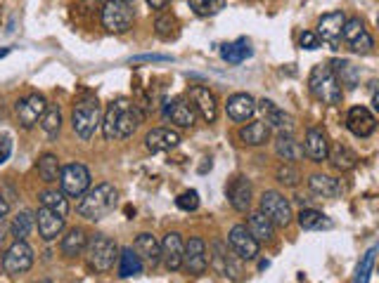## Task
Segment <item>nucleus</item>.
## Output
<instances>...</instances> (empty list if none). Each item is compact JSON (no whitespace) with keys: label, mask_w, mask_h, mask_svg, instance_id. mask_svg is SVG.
<instances>
[{"label":"nucleus","mask_w":379,"mask_h":283,"mask_svg":"<svg viewBox=\"0 0 379 283\" xmlns=\"http://www.w3.org/2000/svg\"><path fill=\"white\" fill-rule=\"evenodd\" d=\"M116 203H119V191L114 189V184L102 182V184H97V187L88 189L83 196H79L76 212H79L81 217L97 222V219L107 217L109 212L116 208Z\"/></svg>","instance_id":"1"},{"label":"nucleus","mask_w":379,"mask_h":283,"mask_svg":"<svg viewBox=\"0 0 379 283\" xmlns=\"http://www.w3.org/2000/svg\"><path fill=\"white\" fill-rule=\"evenodd\" d=\"M308 88L322 104H339L344 97V90L329 64H315L308 76Z\"/></svg>","instance_id":"2"},{"label":"nucleus","mask_w":379,"mask_h":283,"mask_svg":"<svg viewBox=\"0 0 379 283\" xmlns=\"http://www.w3.org/2000/svg\"><path fill=\"white\" fill-rule=\"evenodd\" d=\"M72 125L74 132L79 134L83 142H88L95 134L97 127L102 125V106L95 97L81 99V102L74 104L72 111Z\"/></svg>","instance_id":"3"},{"label":"nucleus","mask_w":379,"mask_h":283,"mask_svg":"<svg viewBox=\"0 0 379 283\" xmlns=\"http://www.w3.org/2000/svg\"><path fill=\"white\" fill-rule=\"evenodd\" d=\"M86 260L95 272H109L119 260V246L104 233H95L93 238L86 243Z\"/></svg>","instance_id":"4"},{"label":"nucleus","mask_w":379,"mask_h":283,"mask_svg":"<svg viewBox=\"0 0 379 283\" xmlns=\"http://www.w3.org/2000/svg\"><path fill=\"white\" fill-rule=\"evenodd\" d=\"M111 104H114V111H116V118H114L116 139L131 137V134L140 127V123H143V111L126 97H119L116 102H111Z\"/></svg>","instance_id":"5"},{"label":"nucleus","mask_w":379,"mask_h":283,"mask_svg":"<svg viewBox=\"0 0 379 283\" xmlns=\"http://www.w3.org/2000/svg\"><path fill=\"white\" fill-rule=\"evenodd\" d=\"M60 187L62 194L79 198L90 189V173L83 163H69V166L62 168L60 173Z\"/></svg>","instance_id":"6"},{"label":"nucleus","mask_w":379,"mask_h":283,"mask_svg":"<svg viewBox=\"0 0 379 283\" xmlns=\"http://www.w3.org/2000/svg\"><path fill=\"white\" fill-rule=\"evenodd\" d=\"M261 212L270 219L275 226H287L292 224L294 212H292V203L280 194V191H263L261 196Z\"/></svg>","instance_id":"7"},{"label":"nucleus","mask_w":379,"mask_h":283,"mask_svg":"<svg viewBox=\"0 0 379 283\" xmlns=\"http://www.w3.org/2000/svg\"><path fill=\"white\" fill-rule=\"evenodd\" d=\"M100 14H102V26L109 33H123L133 24V10L123 0H109V3H104Z\"/></svg>","instance_id":"8"},{"label":"nucleus","mask_w":379,"mask_h":283,"mask_svg":"<svg viewBox=\"0 0 379 283\" xmlns=\"http://www.w3.org/2000/svg\"><path fill=\"white\" fill-rule=\"evenodd\" d=\"M33 267V250L26 241H15L3 255V269L10 276H19Z\"/></svg>","instance_id":"9"},{"label":"nucleus","mask_w":379,"mask_h":283,"mask_svg":"<svg viewBox=\"0 0 379 283\" xmlns=\"http://www.w3.org/2000/svg\"><path fill=\"white\" fill-rule=\"evenodd\" d=\"M209 265L214 267V272L223 276V279H240V274H242V269L240 265L235 262L233 258V253L228 250V246L223 243V241H214L212 243V250H209Z\"/></svg>","instance_id":"10"},{"label":"nucleus","mask_w":379,"mask_h":283,"mask_svg":"<svg viewBox=\"0 0 379 283\" xmlns=\"http://www.w3.org/2000/svg\"><path fill=\"white\" fill-rule=\"evenodd\" d=\"M228 243L230 248H233V253L237 255L240 260H256V255H258V241L251 236L249 229L244 224H235L233 229H230L228 233Z\"/></svg>","instance_id":"11"},{"label":"nucleus","mask_w":379,"mask_h":283,"mask_svg":"<svg viewBox=\"0 0 379 283\" xmlns=\"http://www.w3.org/2000/svg\"><path fill=\"white\" fill-rule=\"evenodd\" d=\"M190 102H192L194 111H197L207 123H214V120L219 118V99H216L214 92L204 88V85H192V88H190Z\"/></svg>","instance_id":"12"},{"label":"nucleus","mask_w":379,"mask_h":283,"mask_svg":"<svg viewBox=\"0 0 379 283\" xmlns=\"http://www.w3.org/2000/svg\"><path fill=\"white\" fill-rule=\"evenodd\" d=\"M45 109H48V102H45L43 95H29V97L19 99V102L15 104L19 123H22V127H26V130L38 123Z\"/></svg>","instance_id":"13"},{"label":"nucleus","mask_w":379,"mask_h":283,"mask_svg":"<svg viewBox=\"0 0 379 283\" xmlns=\"http://www.w3.org/2000/svg\"><path fill=\"white\" fill-rule=\"evenodd\" d=\"M346 127L356 137H370V134L377 130V118L372 116V111L365 109V106H353V109H348L346 113Z\"/></svg>","instance_id":"14"},{"label":"nucleus","mask_w":379,"mask_h":283,"mask_svg":"<svg viewBox=\"0 0 379 283\" xmlns=\"http://www.w3.org/2000/svg\"><path fill=\"white\" fill-rule=\"evenodd\" d=\"M182 267L187 269L190 274H204L209 267L207 260V246L202 238H190L185 243V250H182Z\"/></svg>","instance_id":"15"},{"label":"nucleus","mask_w":379,"mask_h":283,"mask_svg":"<svg viewBox=\"0 0 379 283\" xmlns=\"http://www.w3.org/2000/svg\"><path fill=\"white\" fill-rule=\"evenodd\" d=\"M182 250H185V243H182L180 233L168 231L161 241V262L166 265L168 272H178L182 267Z\"/></svg>","instance_id":"16"},{"label":"nucleus","mask_w":379,"mask_h":283,"mask_svg":"<svg viewBox=\"0 0 379 283\" xmlns=\"http://www.w3.org/2000/svg\"><path fill=\"white\" fill-rule=\"evenodd\" d=\"M304 154H306L313 163L327 161V154H329V139H327V132L322 130V127H308V130H306Z\"/></svg>","instance_id":"17"},{"label":"nucleus","mask_w":379,"mask_h":283,"mask_svg":"<svg viewBox=\"0 0 379 283\" xmlns=\"http://www.w3.org/2000/svg\"><path fill=\"white\" fill-rule=\"evenodd\" d=\"M344 21H346V14L341 10L336 12H329V14H322L320 21H318V31L315 35L322 40V42H329V45H336L341 38V26Z\"/></svg>","instance_id":"18"},{"label":"nucleus","mask_w":379,"mask_h":283,"mask_svg":"<svg viewBox=\"0 0 379 283\" xmlns=\"http://www.w3.org/2000/svg\"><path fill=\"white\" fill-rule=\"evenodd\" d=\"M33 219H36L38 233H40V238H43V241H55L62 231H65V217L57 215V212L43 208V205L38 208L36 217H33Z\"/></svg>","instance_id":"19"},{"label":"nucleus","mask_w":379,"mask_h":283,"mask_svg":"<svg viewBox=\"0 0 379 283\" xmlns=\"http://www.w3.org/2000/svg\"><path fill=\"white\" fill-rule=\"evenodd\" d=\"M226 111L235 123H244L256 113V99L247 95V92H235L233 97H228Z\"/></svg>","instance_id":"20"},{"label":"nucleus","mask_w":379,"mask_h":283,"mask_svg":"<svg viewBox=\"0 0 379 283\" xmlns=\"http://www.w3.org/2000/svg\"><path fill=\"white\" fill-rule=\"evenodd\" d=\"M164 116L178 127H192L194 120H197V111H194V106L187 99H173V102L166 104Z\"/></svg>","instance_id":"21"},{"label":"nucleus","mask_w":379,"mask_h":283,"mask_svg":"<svg viewBox=\"0 0 379 283\" xmlns=\"http://www.w3.org/2000/svg\"><path fill=\"white\" fill-rule=\"evenodd\" d=\"M256 109L263 113V123L268 127H275L280 132H292V118L287 116V113L280 109L275 102H270V99H261V102H256Z\"/></svg>","instance_id":"22"},{"label":"nucleus","mask_w":379,"mask_h":283,"mask_svg":"<svg viewBox=\"0 0 379 283\" xmlns=\"http://www.w3.org/2000/svg\"><path fill=\"white\" fill-rule=\"evenodd\" d=\"M180 144V134L171 130V127H154L152 132H147L145 137V146L150 149L152 154L159 151H171Z\"/></svg>","instance_id":"23"},{"label":"nucleus","mask_w":379,"mask_h":283,"mask_svg":"<svg viewBox=\"0 0 379 283\" xmlns=\"http://www.w3.org/2000/svg\"><path fill=\"white\" fill-rule=\"evenodd\" d=\"M228 198H230V205L237 210V212H247L249 205H251V182L247 177H235L233 182H230L228 187Z\"/></svg>","instance_id":"24"},{"label":"nucleus","mask_w":379,"mask_h":283,"mask_svg":"<svg viewBox=\"0 0 379 283\" xmlns=\"http://www.w3.org/2000/svg\"><path fill=\"white\" fill-rule=\"evenodd\" d=\"M133 250L138 253L140 260H145L147 265H152V267H157L161 262V243L152 236V233H140V236L136 238Z\"/></svg>","instance_id":"25"},{"label":"nucleus","mask_w":379,"mask_h":283,"mask_svg":"<svg viewBox=\"0 0 379 283\" xmlns=\"http://www.w3.org/2000/svg\"><path fill=\"white\" fill-rule=\"evenodd\" d=\"M327 161L332 163L336 170H341V173H348V170H353L358 166V154L351 146L336 142V144H329Z\"/></svg>","instance_id":"26"},{"label":"nucleus","mask_w":379,"mask_h":283,"mask_svg":"<svg viewBox=\"0 0 379 283\" xmlns=\"http://www.w3.org/2000/svg\"><path fill=\"white\" fill-rule=\"evenodd\" d=\"M308 187H311L313 194H318L322 198H336L341 194V182L329 175H320V173L308 177Z\"/></svg>","instance_id":"27"},{"label":"nucleus","mask_w":379,"mask_h":283,"mask_svg":"<svg viewBox=\"0 0 379 283\" xmlns=\"http://www.w3.org/2000/svg\"><path fill=\"white\" fill-rule=\"evenodd\" d=\"M275 154L285 163H294L304 156V146L292 137V132H280L278 139H275Z\"/></svg>","instance_id":"28"},{"label":"nucleus","mask_w":379,"mask_h":283,"mask_svg":"<svg viewBox=\"0 0 379 283\" xmlns=\"http://www.w3.org/2000/svg\"><path fill=\"white\" fill-rule=\"evenodd\" d=\"M329 67H332L336 81H339V85H344L346 90H356V88H358L361 74H358V69H356L348 59H334L332 64H329Z\"/></svg>","instance_id":"29"},{"label":"nucleus","mask_w":379,"mask_h":283,"mask_svg":"<svg viewBox=\"0 0 379 283\" xmlns=\"http://www.w3.org/2000/svg\"><path fill=\"white\" fill-rule=\"evenodd\" d=\"M240 139L247 146H263L270 139V127L263 120H254V123H249L247 127L240 130Z\"/></svg>","instance_id":"30"},{"label":"nucleus","mask_w":379,"mask_h":283,"mask_svg":"<svg viewBox=\"0 0 379 283\" xmlns=\"http://www.w3.org/2000/svg\"><path fill=\"white\" fill-rule=\"evenodd\" d=\"M247 229H249L251 236L258 241V243H263V241L273 238V233H275V224H273L270 219L265 217L261 210H258V212H251V215H249V226H247Z\"/></svg>","instance_id":"31"},{"label":"nucleus","mask_w":379,"mask_h":283,"mask_svg":"<svg viewBox=\"0 0 379 283\" xmlns=\"http://www.w3.org/2000/svg\"><path fill=\"white\" fill-rule=\"evenodd\" d=\"M251 54H254V50L249 47L247 38H237L233 42H226V45L221 47V57L228 64H242L244 59H249Z\"/></svg>","instance_id":"32"},{"label":"nucleus","mask_w":379,"mask_h":283,"mask_svg":"<svg viewBox=\"0 0 379 283\" xmlns=\"http://www.w3.org/2000/svg\"><path fill=\"white\" fill-rule=\"evenodd\" d=\"M143 260L138 258V253L133 248H123L119 250V276L128 279V276H140L143 274Z\"/></svg>","instance_id":"33"},{"label":"nucleus","mask_w":379,"mask_h":283,"mask_svg":"<svg viewBox=\"0 0 379 283\" xmlns=\"http://www.w3.org/2000/svg\"><path fill=\"white\" fill-rule=\"evenodd\" d=\"M297 222L301 229H306V231H315V229H329L332 226V219H329L327 215H322L320 210H315V208H304L297 215Z\"/></svg>","instance_id":"34"},{"label":"nucleus","mask_w":379,"mask_h":283,"mask_svg":"<svg viewBox=\"0 0 379 283\" xmlns=\"http://www.w3.org/2000/svg\"><path fill=\"white\" fill-rule=\"evenodd\" d=\"M86 243H88L86 231L79 229V226H74V229H69L67 236L62 238V255H67V258H76V255H81L83 250H86Z\"/></svg>","instance_id":"35"},{"label":"nucleus","mask_w":379,"mask_h":283,"mask_svg":"<svg viewBox=\"0 0 379 283\" xmlns=\"http://www.w3.org/2000/svg\"><path fill=\"white\" fill-rule=\"evenodd\" d=\"M38 198H40V205H43V208L57 212V215H62V217H67L69 201H67V196L62 194V191H57V189H45V191H40Z\"/></svg>","instance_id":"36"},{"label":"nucleus","mask_w":379,"mask_h":283,"mask_svg":"<svg viewBox=\"0 0 379 283\" xmlns=\"http://www.w3.org/2000/svg\"><path fill=\"white\" fill-rule=\"evenodd\" d=\"M60 173H62V166H60V158L55 154H43L38 158V175L40 180L53 184L60 180Z\"/></svg>","instance_id":"37"},{"label":"nucleus","mask_w":379,"mask_h":283,"mask_svg":"<svg viewBox=\"0 0 379 283\" xmlns=\"http://www.w3.org/2000/svg\"><path fill=\"white\" fill-rule=\"evenodd\" d=\"M40 127H43V132L48 137H57L60 127H62V113L57 106H48L43 111V116H40Z\"/></svg>","instance_id":"38"},{"label":"nucleus","mask_w":379,"mask_h":283,"mask_svg":"<svg viewBox=\"0 0 379 283\" xmlns=\"http://www.w3.org/2000/svg\"><path fill=\"white\" fill-rule=\"evenodd\" d=\"M187 3L190 10L197 17H214V14H219L226 7V0H187Z\"/></svg>","instance_id":"39"},{"label":"nucleus","mask_w":379,"mask_h":283,"mask_svg":"<svg viewBox=\"0 0 379 283\" xmlns=\"http://www.w3.org/2000/svg\"><path fill=\"white\" fill-rule=\"evenodd\" d=\"M31 229H33V215L31 212H19L10 224V231H12V236H15V241H26Z\"/></svg>","instance_id":"40"},{"label":"nucleus","mask_w":379,"mask_h":283,"mask_svg":"<svg viewBox=\"0 0 379 283\" xmlns=\"http://www.w3.org/2000/svg\"><path fill=\"white\" fill-rule=\"evenodd\" d=\"M154 28H157V35L159 38H164V40H171L178 35V19H175V14H161V17L157 19V24H154Z\"/></svg>","instance_id":"41"},{"label":"nucleus","mask_w":379,"mask_h":283,"mask_svg":"<svg viewBox=\"0 0 379 283\" xmlns=\"http://www.w3.org/2000/svg\"><path fill=\"white\" fill-rule=\"evenodd\" d=\"M275 180L280 184H285V187H297L301 182V170L294 166V163H280L278 170H275Z\"/></svg>","instance_id":"42"},{"label":"nucleus","mask_w":379,"mask_h":283,"mask_svg":"<svg viewBox=\"0 0 379 283\" xmlns=\"http://www.w3.org/2000/svg\"><path fill=\"white\" fill-rule=\"evenodd\" d=\"M375 258H377V248L372 246L370 250L363 255L361 265H358V269H356V281L353 283H368L370 281L372 267H375Z\"/></svg>","instance_id":"43"},{"label":"nucleus","mask_w":379,"mask_h":283,"mask_svg":"<svg viewBox=\"0 0 379 283\" xmlns=\"http://www.w3.org/2000/svg\"><path fill=\"white\" fill-rule=\"evenodd\" d=\"M363 31H365V24L358 17L346 19V21H344V26H341V38L348 40V42H353Z\"/></svg>","instance_id":"44"},{"label":"nucleus","mask_w":379,"mask_h":283,"mask_svg":"<svg viewBox=\"0 0 379 283\" xmlns=\"http://www.w3.org/2000/svg\"><path fill=\"white\" fill-rule=\"evenodd\" d=\"M175 205H178L180 210H185V212L197 210L199 208V194L194 189H190V191H185V194H180L178 198H175Z\"/></svg>","instance_id":"45"},{"label":"nucleus","mask_w":379,"mask_h":283,"mask_svg":"<svg viewBox=\"0 0 379 283\" xmlns=\"http://www.w3.org/2000/svg\"><path fill=\"white\" fill-rule=\"evenodd\" d=\"M372 47H375V38H372L368 31H363L353 42H351V50L358 52V54H370Z\"/></svg>","instance_id":"46"},{"label":"nucleus","mask_w":379,"mask_h":283,"mask_svg":"<svg viewBox=\"0 0 379 283\" xmlns=\"http://www.w3.org/2000/svg\"><path fill=\"white\" fill-rule=\"evenodd\" d=\"M299 42H301V47H304V50H318L320 47V38L315 35V31H304V33H301Z\"/></svg>","instance_id":"47"},{"label":"nucleus","mask_w":379,"mask_h":283,"mask_svg":"<svg viewBox=\"0 0 379 283\" xmlns=\"http://www.w3.org/2000/svg\"><path fill=\"white\" fill-rule=\"evenodd\" d=\"M12 154V139L10 137H0V166L10 158Z\"/></svg>","instance_id":"48"},{"label":"nucleus","mask_w":379,"mask_h":283,"mask_svg":"<svg viewBox=\"0 0 379 283\" xmlns=\"http://www.w3.org/2000/svg\"><path fill=\"white\" fill-rule=\"evenodd\" d=\"M136 62H171V57H166V54H140V57H136Z\"/></svg>","instance_id":"49"},{"label":"nucleus","mask_w":379,"mask_h":283,"mask_svg":"<svg viewBox=\"0 0 379 283\" xmlns=\"http://www.w3.org/2000/svg\"><path fill=\"white\" fill-rule=\"evenodd\" d=\"M8 212H10V203L5 201L3 196H0V222H3V219L8 217Z\"/></svg>","instance_id":"50"},{"label":"nucleus","mask_w":379,"mask_h":283,"mask_svg":"<svg viewBox=\"0 0 379 283\" xmlns=\"http://www.w3.org/2000/svg\"><path fill=\"white\" fill-rule=\"evenodd\" d=\"M168 3H171V0H147V5H150L152 10H164Z\"/></svg>","instance_id":"51"},{"label":"nucleus","mask_w":379,"mask_h":283,"mask_svg":"<svg viewBox=\"0 0 379 283\" xmlns=\"http://www.w3.org/2000/svg\"><path fill=\"white\" fill-rule=\"evenodd\" d=\"M10 54V47H0V59H3V57H8Z\"/></svg>","instance_id":"52"},{"label":"nucleus","mask_w":379,"mask_h":283,"mask_svg":"<svg viewBox=\"0 0 379 283\" xmlns=\"http://www.w3.org/2000/svg\"><path fill=\"white\" fill-rule=\"evenodd\" d=\"M3 243H5V233H3V229H0V248H3Z\"/></svg>","instance_id":"53"},{"label":"nucleus","mask_w":379,"mask_h":283,"mask_svg":"<svg viewBox=\"0 0 379 283\" xmlns=\"http://www.w3.org/2000/svg\"><path fill=\"white\" fill-rule=\"evenodd\" d=\"M123 3H128V0H123Z\"/></svg>","instance_id":"54"}]
</instances>
